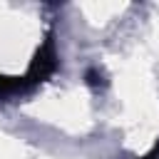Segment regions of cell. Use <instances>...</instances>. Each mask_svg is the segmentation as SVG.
<instances>
[{"instance_id": "obj_1", "label": "cell", "mask_w": 159, "mask_h": 159, "mask_svg": "<svg viewBox=\"0 0 159 159\" xmlns=\"http://www.w3.org/2000/svg\"><path fill=\"white\" fill-rule=\"evenodd\" d=\"M60 60H57V47H55V35L47 32V37L42 40V45L35 50L32 60H30V67H27V75H25V82L27 87H35L45 80H50L57 70Z\"/></svg>"}, {"instance_id": "obj_3", "label": "cell", "mask_w": 159, "mask_h": 159, "mask_svg": "<svg viewBox=\"0 0 159 159\" xmlns=\"http://www.w3.org/2000/svg\"><path fill=\"white\" fill-rule=\"evenodd\" d=\"M84 80H87V84H89V87H94V89H99V87H104V84H107V80H104L102 70H97V67H89V70H87V75H84Z\"/></svg>"}, {"instance_id": "obj_4", "label": "cell", "mask_w": 159, "mask_h": 159, "mask_svg": "<svg viewBox=\"0 0 159 159\" xmlns=\"http://www.w3.org/2000/svg\"><path fill=\"white\" fill-rule=\"evenodd\" d=\"M142 159H157V152H154V154H147V157H142Z\"/></svg>"}, {"instance_id": "obj_2", "label": "cell", "mask_w": 159, "mask_h": 159, "mask_svg": "<svg viewBox=\"0 0 159 159\" xmlns=\"http://www.w3.org/2000/svg\"><path fill=\"white\" fill-rule=\"evenodd\" d=\"M30 89L25 77H7V75H0V97H10V94H17V92H25Z\"/></svg>"}]
</instances>
